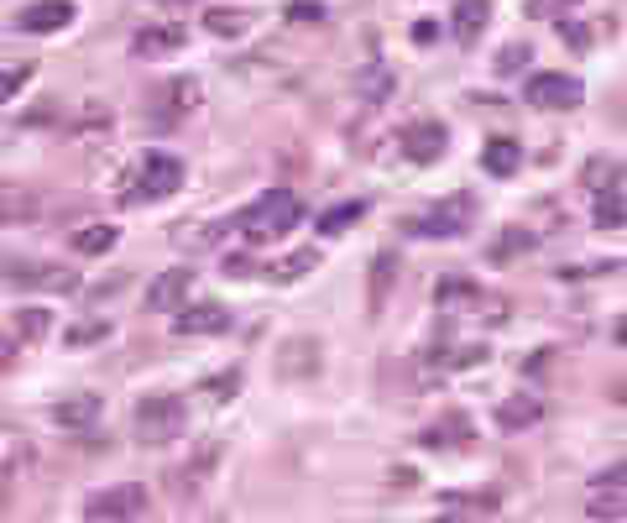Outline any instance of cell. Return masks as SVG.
<instances>
[{"label":"cell","mask_w":627,"mask_h":523,"mask_svg":"<svg viewBox=\"0 0 627 523\" xmlns=\"http://www.w3.org/2000/svg\"><path fill=\"white\" fill-rule=\"evenodd\" d=\"M304 220V204H298V194L293 189H272V194H262L251 210H241L236 215V231H246V241H277V236H288L293 225Z\"/></svg>","instance_id":"cell-1"},{"label":"cell","mask_w":627,"mask_h":523,"mask_svg":"<svg viewBox=\"0 0 627 523\" xmlns=\"http://www.w3.org/2000/svg\"><path fill=\"white\" fill-rule=\"evenodd\" d=\"M131 424H136V440L142 445H173L183 435V424H189V408H183V398H173V393H147L142 403H136Z\"/></svg>","instance_id":"cell-2"},{"label":"cell","mask_w":627,"mask_h":523,"mask_svg":"<svg viewBox=\"0 0 627 523\" xmlns=\"http://www.w3.org/2000/svg\"><path fill=\"white\" fill-rule=\"evenodd\" d=\"M183 189V163L168 152H147V163L136 168V184L126 194V204H152V199H168Z\"/></svg>","instance_id":"cell-3"},{"label":"cell","mask_w":627,"mask_h":523,"mask_svg":"<svg viewBox=\"0 0 627 523\" xmlns=\"http://www.w3.org/2000/svg\"><path fill=\"white\" fill-rule=\"evenodd\" d=\"M523 100L533 110H575L580 100H586V89H580L575 74H533L528 89H523Z\"/></svg>","instance_id":"cell-4"},{"label":"cell","mask_w":627,"mask_h":523,"mask_svg":"<svg viewBox=\"0 0 627 523\" xmlns=\"http://www.w3.org/2000/svg\"><path fill=\"white\" fill-rule=\"evenodd\" d=\"M142 513H147V487H136V482L95 492L84 503V518H105V523H126V518H142Z\"/></svg>","instance_id":"cell-5"},{"label":"cell","mask_w":627,"mask_h":523,"mask_svg":"<svg viewBox=\"0 0 627 523\" xmlns=\"http://www.w3.org/2000/svg\"><path fill=\"white\" fill-rule=\"evenodd\" d=\"M403 152H408V163H418V168H429V163H439L445 157V147H450V131L439 126V121H413V126H403Z\"/></svg>","instance_id":"cell-6"},{"label":"cell","mask_w":627,"mask_h":523,"mask_svg":"<svg viewBox=\"0 0 627 523\" xmlns=\"http://www.w3.org/2000/svg\"><path fill=\"white\" fill-rule=\"evenodd\" d=\"M6 278L16 288H42V293H74L79 288V272H68L58 262H16Z\"/></svg>","instance_id":"cell-7"},{"label":"cell","mask_w":627,"mask_h":523,"mask_svg":"<svg viewBox=\"0 0 627 523\" xmlns=\"http://www.w3.org/2000/svg\"><path fill=\"white\" fill-rule=\"evenodd\" d=\"M466 225H471V199H450L445 210L408 220V231L413 236H429V241H450V236H466Z\"/></svg>","instance_id":"cell-8"},{"label":"cell","mask_w":627,"mask_h":523,"mask_svg":"<svg viewBox=\"0 0 627 523\" xmlns=\"http://www.w3.org/2000/svg\"><path fill=\"white\" fill-rule=\"evenodd\" d=\"M74 16H79L74 0H37V6H27V11L16 16V27L32 32V37H48V32H63Z\"/></svg>","instance_id":"cell-9"},{"label":"cell","mask_w":627,"mask_h":523,"mask_svg":"<svg viewBox=\"0 0 627 523\" xmlns=\"http://www.w3.org/2000/svg\"><path fill=\"white\" fill-rule=\"evenodd\" d=\"M189 288H194V272H189V267H168V272H157V283L147 288V309L173 314V309L189 304Z\"/></svg>","instance_id":"cell-10"},{"label":"cell","mask_w":627,"mask_h":523,"mask_svg":"<svg viewBox=\"0 0 627 523\" xmlns=\"http://www.w3.org/2000/svg\"><path fill=\"white\" fill-rule=\"evenodd\" d=\"M173 330L178 335H220V330H230V309L225 304H183Z\"/></svg>","instance_id":"cell-11"},{"label":"cell","mask_w":627,"mask_h":523,"mask_svg":"<svg viewBox=\"0 0 627 523\" xmlns=\"http://www.w3.org/2000/svg\"><path fill=\"white\" fill-rule=\"evenodd\" d=\"M486 16H492V0H455V11H450V32L460 48H471V42L486 32Z\"/></svg>","instance_id":"cell-12"},{"label":"cell","mask_w":627,"mask_h":523,"mask_svg":"<svg viewBox=\"0 0 627 523\" xmlns=\"http://www.w3.org/2000/svg\"><path fill=\"white\" fill-rule=\"evenodd\" d=\"M481 168L492 178H513L523 168V147L513 142V136H492V142L481 147Z\"/></svg>","instance_id":"cell-13"},{"label":"cell","mask_w":627,"mask_h":523,"mask_svg":"<svg viewBox=\"0 0 627 523\" xmlns=\"http://www.w3.org/2000/svg\"><path fill=\"white\" fill-rule=\"evenodd\" d=\"M95 419H100V398L95 393H74V398L53 403V424L58 429H89Z\"/></svg>","instance_id":"cell-14"},{"label":"cell","mask_w":627,"mask_h":523,"mask_svg":"<svg viewBox=\"0 0 627 523\" xmlns=\"http://www.w3.org/2000/svg\"><path fill=\"white\" fill-rule=\"evenodd\" d=\"M173 48H183V27H147V32L131 37V53L136 58H162V53H173Z\"/></svg>","instance_id":"cell-15"},{"label":"cell","mask_w":627,"mask_h":523,"mask_svg":"<svg viewBox=\"0 0 627 523\" xmlns=\"http://www.w3.org/2000/svg\"><path fill=\"white\" fill-rule=\"evenodd\" d=\"M392 278H398V257L392 252H377V262H371V299H366V309H371V320L387 309V293H392Z\"/></svg>","instance_id":"cell-16"},{"label":"cell","mask_w":627,"mask_h":523,"mask_svg":"<svg viewBox=\"0 0 627 523\" xmlns=\"http://www.w3.org/2000/svg\"><path fill=\"white\" fill-rule=\"evenodd\" d=\"M115 241H121V231L105 225V220H95V225H84V231L74 236V252H79V257H105Z\"/></svg>","instance_id":"cell-17"},{"label":"cell","mask_w":627,"mask_h":523,"mask_svg":"<svg viewBox=\"0 0 627 523\" xmlns=\"http://www.w3.org/2000/svg\"><path fill=\"white\" fill-rule=\"evenodd\" d=\"M539 419H544L539 398H507V403L497 408V424H502V429H528V424H539Z\"/></svg>","instance_id":"cell-18"},{"label":"cell","mask_w":627,"mask_h":523,"mask_svg":"<svg viewBox=\"0 0 627 523\" xmlns=\"http://www.w3.org/2000/svg\"><path fill=\"white\" fill-rule=\"evenodd\" d=\"M283 372L288 377L319 372V346H314V340H288V346H283Z\"/></svg>","instance_id":"cell-19"},{"label":"cell","mask_w":627,"mask_h":523,"mask_svg":"<svg viewBox=\"0 0 627 523\" xmlns=\"http://www.w3.org/2000/svg\"><path fill=\"white\" fill-rule=\"evenodd\" d=\"M361 215H366V199H345V204H335V210L319 215V231L324 236H340V231H351Z\"/></svg>","instance_id":"cell-20"},{"label":"cell","mask_w":627,"mask_h":523,"mask_svg":"<svg viewBox=\"0 0 627 523\" xmlns=\"http://www.w3.org/2000/svg\"><path fill=\"white\" fill-rule=\"evenodd\" d=\"M596 225H601V231H622V225H627V194H622V189H601V199H596Z\"/></svg>","instance_id":"cell-21"},{"label":"cell","mask_w":627,"mask_h":523,"mask_svg":"<svg viewBox=\"0 0 627 523\" xmlns=\"http://www.w3.org/2000/svg\"><path fill=\"white\" fill-rule=\"evenodd\" d=\"M591 518H627V492L622 487H596L591 503H586Z\"/></svg>","instance_id":"cell-22"},{"label":"cell","mask_w":627,"mask_h":523,"mask_svg":"<svg viewBox=\"0 0 627 523\" xmlns=\"http://www.w3.org/2000/svg\"><path fill=\"white\" fill-rule=\"evenodd\" d=\"M32 215H37V199L27 189L0 184V220H32Z\"/></svg>","instance_id":"cell-23"},{"label":"cell","mask_w":627,"mask_h":523,"mask_svg":"<svg viewBox=\"0 0 627 523\" xmlns=\"http://www.w3.org/2000/svg\"><path fill=\"white\" fill-rule=\"evenodd\" d=\"M314 267H319V252H314V246H304V252H293V257L277 262L272 278H277V283H298V278H304V272H314Z\"/></svg>","instance_id":"cell-24"},{"label":"cell","mask_w":627,"mask_h":523,"mask_svg":"<svg viewBox=\"0 0 627 523\" xmlns=\"http://www.w3.org/2000/svg\"><path fill=\"white\" fill-rule=\"evenodd\" d=\"M204 27L215 32V37H241V32L251 27V16H246V11H225V6H215V11L204 16Z\"/></svg>","instance_id":"cell-25"},{"label":"cell","mask_w":627,"mask_h":523,"mask_svg":"<svg viewBox=\"0 0 627 523\" xmlns=\"http://www.w3.org/2000/svg\"><path fill=\"white\" fill-rule=\"evenodd\" d=\"M27 84H32V63H11V68H0V105L16 100Z\"/></svg>","instance_id":"cell-26"},{"label":"cell","mask_w":627,"mask_h":523,"mask_svg":"<svg viewBox=\"0 0 627 523\" xmlns=\"http://www.w3.org/2000/svg\"><path fill=\"white\" fill-rule=\"evenodd\" d=\"M162 100H173L168 110H173V116H183V110L199 105V84H194V79H173L168 89H162Z\"/></svg>","instance_id":"cell-27"},{"label":"cell","mask_w":627,"mask_h":523,"mask_svg":"<svg viewBox=\"0 0 627 523\" xmlns=\"http://www.w3.org/2000/svg\"><path fill=\"white\" fill-rule=\"evenodd\" d=\"M575 6H580V0H528L523 11H528V21H565Z\"/></svg>","instance_id":"cell-28"},{"label":"cell","mask_w":627,"mask_h":523,"mask_svg":"<svg viewBox=\"0 0 627 523\" xmlns=\"http://www.w3.org/2000/svg\"><path fill=\"white\" fill-rule=\"evenodd\" d=\"M528 58H533V48H528V42H507V48L497 53V63H492V68H497L502 79H513V74H518V68H523Z\"/></svg>","instance_id":"cell-29"},{"label":"cell","mask_w":627,"mask_h":523,"mask_svg":"<svg viewBox=\"0 0 627 523\" xmlns=\"http://www.w3.org/2000/svg\"><path fill=\"white\" fill-rule=\"evenodd\" d=\"M16 335L21 340H42V335H48V309H21L16 314Z\"/></svg>","instance_id":"cell-30"},{"label":"cell","mask_w":627,"mask_h":523,"mask_svg":"<svg viewBox=\"0 0 627 523\" xmlns=\"http://www.w3.org/2000/svg\"><path fill=\"white\" fill-rule=\"evenodd\" d=\"M241 393V372L230 367V372H220V377H209L204 382V398H215V403H225V398H236Z\"/></svg>","instance_id":"cell-31"},{"label":"cell","mask_w":627,"mask_h":523,"mask_svg":"<svg viewBox=\"0 0 627 523\" xmlns=\"http://www.w3.org/2000/svg\"><path fill=\"white\" fill-rule=\"evenodd\" d=\"M105 335H110L105 320H79V325H68V330H63L68 346H89V340H105Z\"/></svg>","instance_id":"cell-32"},{"label":"cell","mask_w":627,"mask_h":523,"mask_svg":"<svg viewBox=\"0 0 627 523\" xmlns=\"http://www.w3.org/2000/svg\"><path fill=\"white\" fill-rule=\"evenodd\" d=\"M283 16L293 21V27H319V21H324V6H319V0H293Z\"/></svg>","instance_id":"cell-33"},{"label":"cell","mask_w":627,"mask_h":523,"mask_svg":"<svg viewBox=\"0 0 627 523\" xmlns=\"http://www.w3.org/2000/svg\"><path fill=\"white\" fill-rule=\"evenodd\" d=\"M528 246H533V236L528 231H518V225H513V231H507L497 246H492V257H513V252H528Z\"/></svg>","instance_id":"cell-34"},{"label":"cell","mask_w":627,"mask_h":523,"mask_svg":"<svg viewBox=\"0 0 627 523\" xmlns=\"http://www.w3.org/2000/svg\"><path fill=\"white\" fill-rule=\"evenodd\" d=\"M361 89H366L371 100H387L392 95V74H387V68H371V74L361 79Z\"/></svg>","instance_id":"cell-35"},{"label":"cell","mask_w":627,"mask_h":523,"mask_svg":"<svg viewBox=\"0 0 627 523\" xmlns=\"http://www.w3.org/2000/svg\"><path fill=\"white\" fill-rule=\"evenodd\" d=\"M560 37L570 42V48H586V42H591V32L580 27V21H560Z\"/></svg>","instance_id":"cell-36"},{"label":"cell","mask_w":627,"mask_h":523,"mask_svg":"<svg viewBox=\"0 0 627 523\" xmlns=\"http://www.w3.org/2000/svg\"><path fill=\"white\" fill-rule=\"evenodd\" d=\"M596 487H627V461L612 466V471H601V476H596Z\"/></svg>","instance_id":"cell-37"},{"label":"cell","mask_w":627,"mask_h":523,"mask_svg":"<svg viewBox=\"0 0 627 523\" xmlns=\"http://www.w3.org/2000/svg\"><path fill=\"white\" fill-rule=\"evenodd\" d=\"M617 340H627V320H622V325H617Z\"/></svg>","instance_id":"cell-38"}]
</instances>
